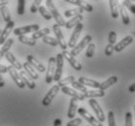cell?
Returning <instances> with one entry per match:
<instances>
[{
	"mask_svg": "<svg viewBox=\"0 0 135 126\" xmlns=\"http://www.w3.org/2000/svg\"><path fill=\"white\" fill-rule=\"evenodd\" d=\"M17 12L18 16H22L25 13V0H18Z\"/></svg>",
	"mask_w": 135,
	"mask_h": 126,
	"instance_id": "36",
	"label": "cell"
},
{
	"mask_svg": "<svg viewBox=\"0 0 135 126\" xmlns=\"http://www.w3.org/2000/svg\"><path fill=\"white\" fill-rule=\"evenodd\" d=\"M0 73H1V74L8 73V67H7V66H5V65L0 64Z\"/></svg>",
	"mask_w": 135,
	"mask_h": 126,
	"instance_id": "46",
	"label": "cell"
},
{
	"mask_svg": "<svg viewBox=\"0 0 135 126\" xmlns=\"http://www.w3.org/2000/svg\"><path fill=\"white\" fill-rule=\"evenodd\" d=\"M52 30H54V33L55 35V39L57 41V43H59V47L61 48L62 51H65V49H67L68 46H67V43H66V41H65V38H64V35L62 33V30L59 24H55L52 25Z\"/></svg>",
	"mask_w": 135,
	"mask_h": 126,
	"instance_id": "3",
	"label": "cell"
},
{
	"mask_svg": "<svg viewBox=\"0 0 135 126\" xmlns=\"http://www.w3.org/2000/svg\"><path fill=\"white\" fill-rule=\"evenodd\" d=\"M71 85L73 86L74 89H76V90H78V91H80V92L82 93H85L88 90V88H86V86L83 85L82 83H80L79 82H76V80H74L73 83H71Z\"/></svg>",
	"mask_w": 135,
	"mask_h": 126,
	"instance_id": "37",
	"label": "cell"
},
{
	"mask_svg": "<svg viewBox=\"0 0 135 126\" xmlns=\"http://www.w3.org/2000/svg\"><path fill=\"white\" fill-rule=\"evenodd\" d=\"M55 70V57L52 56L49 58L48 67H47V74H46V83H51L54 80V75Z\"/></svg>",
	"mask_w": 135,
	"mask_h": 126,
	"instance_id": "11",
	"label": "cell"
},
{
	"mask_svg": "<svg viewBox=\"0 0 135 126\" xmlns=\"http://www.w3.org/2000/svg\"><path fill=\"white\" fill-rule=\"evenodd\" d=\"M4 56L6 57V59L8 60V62H10L11 65H12L14 68H16L17 70H22V64L18 61V59L16 58V56L13 54L12 52H6V54H5Z\"/></svg>",
	"mask_w": 135,
	"mask_h": 126,
	"instance_id": "19",
	"label": "cell"
},
{
	"mask_svg": "<svg viewBox=\"0 0 135 126\" xmlns=\"http://www.w3.org/2000/svg\"><path fill=\"white\" fill-rule=\"evenodd\" d=\"M84 17L82 15H77V16H74V17H72L68 22H65V27L67 28V29H71V28L75 27L78 23H80V22H82V21H83Z\"/></svg>",
	"mask_w": 135,
	"mask_h": 126,
	"instance_id": "21",
	"label": "cell"
},
{
	"mask_svg": "<svg viewBox=\"0 0 135 126\" xmlns=\"http://www.w3.org/2000/svg\"><path fill=\"white\" fill-rule=\"evenodd\" d=\"M120 16H122V21H123V23L126 25H128L130 23V19H129V15L127 11H126V7L122 5L120 6Z\"/></svg>",
	"mask_w": 135,
	"mask_h": 126,
	"instance_id": "29",
	"label": "cell"
},
{
	"mask_svg": "<svg viewBox=\"0 0 135 126\" xmlns=\"http://www.w3.org/2000/svg\"><path fill=\"white\" fill-rule=\"evenodd\" d=\"M77 112H78V114H80L81 117H83L91 126H103L102 122H100V121H99L97 118H95L94 117H92L91 114H89L85 108H83V107L79 108V109L77 110Z\"/></svg>",
	"mask_w": 135,
	"mask_h": 126,
	"instance_id": "4",
	"label": "cell"
},
{
	"mask_svg": "<svg viewBox=\"0 0 135 126\" xmlns=\"http://www.w3.org/2000/svg\"><path fill=\"white\" fill-rule=\"evenodd\" d=\"M126 126H133V115L130 112L126 114Z\"/></svg>",
	"mask_w": 135,
	"mask_h": 126,
	"instance_id": "44",
	"label": "cell"
},
{
	"mask_svg": "<svg viewBox=\"0 0 135 126\" xmlns=\"http://www.w3.org/2000/svg\"><path fill=\"white\" fill-rule=\"evenodd\" d=\"M132 34H133V36H135V31H133V33Z\"/></svg>",
	"mask_w": 135,
	"mask_h": 126,
	"instance_id": "51",
	"label": "cell"
},
{
	"mask_svg": "<svg viewBox=\"0 0 135 126\" xmlns=\"http://www.w3.org/2000/svg\"><path fill=\"white\" fill-rule=\"evenodd\" d=\"M91 40H92V37L90 36V35H86V36H85L84 39L81 41L80 43L76 44V46L74 47V48H72V49H71V52H70L71 54H73L74 56H78L79 53H81V52H82L86 47H88V45L91 42Z\"/></svg>",
	"mask_w": 135,
	"mask_h": 126,
	"instance_id": "6",
	"label": "cell"
},
{
	"mask_svg": "<svg viewBox=\"0 0 135 126\" xmlns=\"http://www.w3.org/2000/svg\"><path fill=\"white\" fill-rule=\"evenodd\" d=\"M50 32H51L50 29L49 28H47V27L43 28V29H39V30H37V31H35V32L32 33L31 38L36 41V40H38V39H41V38L45 37V36H47V35H49Z\"/></svg>",
	"mask_w": 135,
	"mask_h": 126,
	"instance_id": "28",
	"label": "cell"
},
{
	"mask_svg": "<svg viewBox=\"0 0 135 126\" xmlns=\"http://www.w3.org/2000/svg\"><path fill=\"white\" fill-rule=\"evenodd\" d=\"M132 42H133V37H132V36H130V35L126 36V37L123 38V39H122L119 43H117L116 46H114V49H115L116 52H123L126 47H128L130 44H132Z\"/></svg>",
	"mask_w": 135,
	"mask_h": 126,
	"instance_id": "15",
	"label": "cell"
},
{
	"mask_svg": "<svg viewBox=\"0 0 135 126\" xmlns=\"http://www.w3.org/2000/svg\"><path fill=\"white\" fill-rule=\"evenodd\" d=\"M108 124L109 126H117L116 125V119H115V114L113 111L108 113Z\"/></svg>",
	"mask_w": 135,
	"mask_h": 126,
	"instance_id": "41",
	"label": "cell"
},
{
	"mask_svg": "<svg viewBox=\"0 0 135 126\" xmlns=\"http://www.w3.org/2000/svg\"><path fill=\"white\" fill-rule=\"evenodd\" d=\"M42 41H43L45 44L50 45V46H52V47H56L57 45H59L56 39L51 37V36H49V35H47V36H45V37L42 38Z\"/></svg>",
	"mask_w": 135,
	"mask_h": 126,
	"instance_id": "35",
	"label": "cell"
},
{
	"mask_svg": "<svg viewBox=\"0 0 135 126\" xmlns=\"http://www.w3.org/2000/svg\"><path fill=\"white\" fill-rule=\"evenodd\" d=\"M75 80V77L74 76H69L67 78H64V79H60V80L57 82V85L59 87H62V86H66L68 84H71Z\"/></svg>",
	"mask_w": 135,
	"mask_h": 126,
	"instance_id": "33",
	"label": "cell"
},
{
	"mask_svg": "<svg viewBox=\"0 0 135 126\" xmlns=\"http://www.w3.org/2000/svg\"><path fill=\"white\" fill-rule=\"evenodd\" d=\"M134 114H135V106H134Z\"/></svg>",
	"mask_w": 135,
	"mask_h": 126,
	"instance_id": "52",
	"label": "cell"
},
{
	"mask_svg": "<svg viewBox=\"0 0 135 126\" xmlns=\"http://www.w3.org/2000/svg\"><path fill=\"white\" fill-rule=\"evenodd\" d=\"M84 12V10L82 8H74V9H71V10H67V11H65L64 12V17L66 18H72L74 16H77V15H82Z\"/></svg>",
	"mask_w": 135,
	"mask_h": 126,
	"instance_id": "31",
	"label": "cell"
},
{
	"mask_svg": "<svg viewBox=\"0 0 135 126\" xmlns=\"http://www.w3.org/2000/svg\"><path fill=\"white\" fill-rule=\"evenodd\" d=\"M85 98H99L105 96V90L97 89V90H86V92L83 93Z\"/></svg>",
	"mask_w": 135,
	"mask_h": 126,
	"instance_id": "23",
	"label": "cell"
},
{
	"mask_svg": "<svg viewBox=\"0 0 135 126\" xmlns=\"http://www.w3.org/2000/svg\"><path fill=\"white\" fill-rule=\"evenodd\" d=\"M115 52V49H114V45L112 44H108L106 48H105V54L107 56H111L113 54V52Z\"/></svg>",
	"mask_w": 135,
	"mask_h": 126,
	"instance_id": "45",
	"label": "cell"
},
{
	"mask_svg": "<svg viewBox=\"0 0 135 126\" xmlns=\"http://www.w3.org/2000/svg\"><path fill=\"white\" fill-rule=\"evenodd\" d=\"M59 90H60V87H59L57 84L52 86V88L48 91V93L45 95V97H44L43 101H42V104H43V106H45V107H48V106H49V105L52 102V100L55 99V96L57 95V93L59 92Z\"/></svg>",
	"mask_w": 135,
	"mask_h": 126,
	"instance_id": "8",
	"label": "cell"
},
{
	"mask_svg": "<svg viewBox=\"0 0 135 126\" xmlns=\"http://www.w3.org/2000/svg\"><path fill=\"white\" fill-rule=\"evenodd\" d=\"M46 5H47V8H48V10H49L50 13H51L52 17L55 19V22H56V24H59L60 27H61V26H64L65 22H66L64 21L63 17L60 15V13L57 11V9L55 8V4L52 3V0H46Z\"/></svg>",
	"mask_w": 135,
	"mask_h": 126,
	"instance_id": "1",
	"label": "cell"
},
{
	"mask_svg": "<svg viewBox=\"0 0 135 126\" xmlns=\"http://www.w3.org/2000/svg\"><path fill=\"white\" fill-rule=\"evenodd\" d=\"M83 120L80 117H77V118H72L70 121H68L66 126H79L80 124H82Z\"/></svg>",
	"mask_w": 135,
	"mask_h": 126,
	"instance_id": "42",
	"label": "cell"
},
{
	"mask_svg": "<svg viewBox=\"0 0 135 126\" xmlns=\"http://www.w3.org/2000/svg\"><path fill=\"white\" fill-rule=\"evenodd\" d=\"M78 82L80 83H82L83 85L90 86V87H93V88H99V84H100V83L96 82V80L89 79V78H85V77H80L79 80H78Z\"/></svg>",
	"mask_w": 135,
	"mask_h": 126,
	"instance_id": "22",
	"label": "cell"
},
{
	"mask_svg": "<svg viewBox=\"0 0 135 126\" xmlns=\"http://www.w3.org/2000/svg\"><path fill=\"white\" fill-rule=\"evenodd\" d=\"M62 124V120L60 118H55V121H54V126H61Z\"/></svg>",
	"mask_w": 135,
	"mask_h": 126,
	"instance_id": "47",
	"label": "cell"
},
{
	"mask_svg": "<svg viewBox=\"0 0 135 126\" xmlns=\"http://www.w3.org/2000/svg\"><path fill=\"white\" fill-rule=\"evenodd\" d=\"M118 82V77L117 76H111L110 78H108L107 80H104L103 83H101L99 84V88L98 89H101V90H105V89L109 88L110 86L114 85L115 83Z\"/></svg>",
	"mask_w": 135,
	"mask_h": 126,
	"instance_id": "24",
	"label": "cell"
},
{
	"mask_svg": "<svg viewBox=\"0 0 135 126\" xmlns=\"http://www.w3.org/2000/svg\"><path fill=\"white\" fill-rule=\"evenodd\" d=\"M22 68L25 69V71L27 73L29 76H30L33 80H37V79H39V76H38V73H37L36 71H35V69H34L32 66H31L29 63H28L27 61L23 63V65H22Z\"/></svg>",
	"mask_w": 135,
	"mask_h": 126,
	"instance_id": "27",
	"label": "cell"
},
{
	"mask_svg": "<svg viewBox=\"0 0 135 126\" xmlns=\"http://www.w3.org/2000/svg\"><path fill=\"white\" fill-rule=\"evenodd\" d=\"M38 11H39V13H40V15L42 16V17H43L45 19H47V21H50V19H52V15H51V13H50V11L47 9L46 7L40 6L39 8H38Z\"/></svg>",
	"mask_w": 135,
	"mask_h": 126,
	"instance_id": "34",
	"label": "cell"
},
{
	"mask_svg": "<svg viewBox=\"0 0 135 126\" xmlns=\"http://www.w3.org/2000/svg\"><path fill=\"white\" fill-rule=\"evenodd\" d=\"M15 26V22L13 21H10L9 22H6V25L1 33H0V45H3L5 43V41L8 39L9 35L11 34V31L13 30V28Z\"/></svg>",
	"mask_w": 135,
	"mask_h": 126,
	"instance_id": "14",
	"label": "cell"
},
{
	"mask_svg": "<svg viewBox=\"0 0 135 126\" xmlns=\"http://www.w3.org/2000/svg\"><path fill=\"white\" fill-rule=\"evenodd\" d=\"M41 2H42V0H34L32 5L30 6V12L32 14L38 12V8L41 6Z\"/></svg>",
	"mask_w": 135,
	"mask_h": 126,
	"instance_id": "40",
	"label": "cell"
},
{
	"mask_svg": "<svg viewBox=\"0 0 135 126\" xmlns=\"http://www.w3.org/2000/svg\"><path fill=\"white\" fill-rule=\"evenodd\" d=\"M128 91L130 93H134L135 92V83H133L131 85H129L128 87Z\"/></svg>",
	"mask_w": 135,
	"mask_h": 126,
	"instance_id": "48",
	"label": "cell"
},
{
	"mask_svg": "<svg viewBox=\"0 0 135 126\" xmlns=\"http://www.w3.org/2000/svg\"><path fill=\"white\" fill-rule=\"evenodd\" d=\"M18 41L22 44H25V45H27V46H30V47H34L36 45V41L32 39L31 37H27V36H25V35H21V36H18Z\"/></svg>",
	"mask_w": 135,
	"mask_h": 126,
	"instance_id": "30",
	"label": "cell"
},
{
	"mask_svg": "<svg viewBox=\"0 0 135 126\" xmlns=\"http://www.w3.org/2000/svg\"><path fill=\"white\" fill-rule=\"evenodd\" d=\"M94 52H95V45L92 43H89L88 45V49H86V57H92V56H94Z\"/></svg>",
	"mask_w": 135,
	"mask_h": 126,
	"instance_id": "39",
	"label": "cell"
},
{
	"mask_svg": "<svg viewBox=\"0 0 135 126\" xmlns=\"http://www.w3.org/2000/svg\"><path fill=\"white\" fill-rule=\"evenodd\" d=\"M61 53H62V56H63V57L69 62V64H70L75 70L76 71L82 70V68H83L82 67V64H81L80 62H78V60L75 58V56H74L73 54H71L70 52H67V51L65 49V51H63V52H61Z\"/></svg>",
	"mask_w": 135,
	"mask_h": 126,
	"instance_id": "12",
	"label": "cell"
},
{
	"mask_svg": "<svg viewBox=\"0 0 135 126\" xmlns=\"http://www.w3.org/2000/svg\"><path fill=\"white\" fill-rule=\"evenodd\" d=\"M108 42H109V44H112V45L116 44V42H117V33L115 31H110L109 36H108Z\"/></svg>",
	"mask_w": 135,
	"mask_h": 126,
	"instance_id": "43",
	"label": "cell"
},
{
	"mask_svg": "<svg viewBox=\"0 0 135 126\" xmlns=\"http://www.w3.org/2000/svg\"><path fill=\"white\" fill-rule=\"evenodd\" d=\"M8 73L10 74V76H11V78L13 79V80L15 82L16 84H17L20 88H25V83H23L22 79L21 78V75H20V73H18V71H17L16 68L13 67L12 65H11V66H8Z\"/></svg>",
	"mask_w": 135,
	"mask_h": 126,
	"instance_id": "10",
	"label": "cell"
},
{
	"mask_svg": "<svg viewBox=\"0 0 135 126\" xmlns=\"http://www.w3.org/2000/svg\"><path fill=\"white\" fill-rule=\"evenodd\" d=\"M13 44H14V39L12 38H8L6 41H5V43L2 45V48L0 49V60L2 59L5 54H6V52H8L11 49V47L13 46Z\"/></svg>",
	"mask_w": 135,
	"mask_h": 126,
	"instance_id": "26",
	"label": "cell"
},
{
	"mask_svg": "<svg viewBox=\"0 0 135 126\" xmlns=\"http://www.w3.org/2000/svg\"><path fill=\"white\" fill-rule=\"evenodd\" d=\"M26 59H27L28 63H29V64H30L31 66L35 69V70L39 71V72H41V73H44V72L46 71V67H45V66H44L41 62L38 61V60H37V59L35 58L33 56L29 54V56H27Z\"/></svg>",
	"mask_w": 135,
	"mask_h": 126,
	"instance_id": "17",
	"label": "cell"
},
{
	"mask_svg": "<svg viewBox=\"0 0 135 126\" xmlns=\"http://www.w3.org/2000/svg\"><path fill=\"white\" fill-rule=\"evenodd\" d=\"M5 86V80H4L2 75L0 73V87H4Z\"/></svg>",
	"mask_w": 135,
	"mask_h": 126,
	"instance_id": "49",
	"label": "cell"
},
{
	"mask_svg": "<svg viewBox=\"0 0 135 126\" xmlns=\"http://www.w3.org/2000/svg\"><path fill=\"white\" fill-rule=\"evenodd\" d=\"M61 91H62V93H64L66 95H69V96H71L72 98L77 99L78 101H83V100L86 99L82 92L77 91V90H75V89H73V88H70V87H68V86H62Z\"/></svg>",
	"mask_w": 135,
	"mask_h": 126,
	"instance_id": "13",
	"label": "cell"
},
{
	"mask_svg": "<svg viewBox=\"0 0 135 126\" xmlns=\"http://www.w3.org/2000/svg\"><path fill=\"white\" fill-rule=\"evenodd\" d=\"M8 3H9V0H0V7L7 6Z\"/></svg>",
	"mask_w": 135,
	"mask_h": 126,
	"instance_id": "50",
	"label": "cell"
},
{
	"mask_svg": "<svg viewBox=\"0 0 135 126\" xmlns=\"http://www.w3.org/2000/svg\"><path fill=\"white\" fill-rule=\"evenodd\" d=\"M0 12H1V15H2V18H3L4 22H9L11 21V14H10V11L8 9L7 6H2L0 7Z\"/></svg>",
	"mask_w": 135,
	"mask_h": 126,
	"instance_id": "32",
	"label": "cell"
},
{
	"mask_svg": "<svg viewBox=\"0 0 135 126\" xmlns=\"http://www.w3.org/2000/svg\"><path fill=\"white\" fill-rule=\"evenodd\" d=\"M20 75H21V78L22 79V80H23V83H25V84L26 86H27L29 89H34L35 88V83L33 82V79L29 76V75L25 72V70H21V73H20Z\"/></svg>",
	"mask_w": 135,
	"mask_h": 126,
	"instance_id": "18",
	"label": "cell"
},
{
	"mask_svg": "<svg viewBox=\"0 0 135 126\" xmlns=\"http://www.w3.org/2000/svg\"><path fill=\"white\" fill-rule=\"evenodd\" d=\"M67 3H70V4H73V5H76V6L80 7L84 11H86V12H92L93 11V7H92L91 4L88 3L86 1H84V0H65Z\"/></svg>",
	"mask_w": 135,
	"mask_h": 126,
	"instance_id": "16",
	"label": "cell"
},
{
	"mask_svg": "<svg viewBox=\"0 0 135 126\" xmlns=\"http://www.w3.org/2000/svg\"><path fill=\"white\" fill-rule=\"evenodd\" d=\"M123 5L126 7V8H127L132 14H134L135 15V4L132 2L131 0H123Z\"/></svg>",
	"mask_w": 135,
	"mask_h": 126,
	"instance_id": "38",
	"label": "cell"
},
{
	"mask_svg": "<svg viewBox=\"0 0 135 126\" xmlns=\"http://www.w3.org/2000/svg\"><path fill=\"white\" fill-rule=\"evenodd\" d=\"M1 31H2V30H1V29H0V33H1Z\"/></svg>",
	"mask_w": 135,
	"mask_h": 126,
	"instance_id": "53",
	"label": "cell"
},
{
	"mask_svg": "<svg viewBox=\"0 0 135 126\" xmlns=\"http://www.w3.org/2000/svg\"><path fill=\"white\" fill-rule=\"evenodd\" d=\"M89 106L91 107L92 110H93V112H94L95 115H96V118H97L100 122H104L105 121L104 112H103V110L101 109L98 102L96 101L94 98H90L89 100Z\"/></svg>",
	"mask_w": 135,
	"mask_h": 126,
	"instance_id": "5",
	"label": "cell"
},
{
	"mask_svg": "<svg viewBox=\"0 0 135 126\" xmlns=\"http://www.w3.org/2000/svg\"><path fill=\"white\" fill-rule=\"evenodd\" d=\"M83 27H84V25L82 22L78 23V24L74 27L73 33H72V35H71L70 39H69V42H68V44H67V46L69 47V48L72 49V48H74V47L76 46L77 42H78V40H79V38H80V36H81Z\"/></svg>",
	"mask_w": 135,
	"mask_h": 126,
	"instance_id": "7",
	"label": "cell"
},
{
	"mask_svg": "<svg viewBox=\"0 0 135 126\" xmlns=\"http://www.w3.org/2000/svg\"><path fill=\"white\" fill-rule=\"evenodd\" d=\"M39 24H30L25 25L22 27H18L14 30V35L16 36H21V35H25V34L31 33V32H35V31L39 30Z\"/></svg>",
	"mask_w": 135,
	"mask_h": 126,
	"instance_id": "9",
	"label": "cell"
},
{
	"mask_svg": "<svg viewBox=\"0 0 135 126\" xmlns=\"http://www.w3.org/2000/svg\"><path fill=\"white\" fill-rule=\"evenodd\" d=\"M109 5H110L112 18L118 19L119 18V1L118 0H109Z\"/></svg>",
	"mask_w": 135,
	"mask_h": 126,
	"instance_id": "25",
	"label": "cell"
},
{
	"mask_svg": "<svg viewBox=\"0 0 135 126\" xmlns=\"http://www.w3.org/2000/svg\"><path fill=\"white\" fill-rule=\"evenodd\" d=\"M86 126H89V125H86Z\"/></svg>",
	"mask_w": 135,
	"mask_h": 126,
	"instance_id": "54",
	"label": "cell"
},
{
	"mask_svg": "<svg viewBox=\"0 0 135 126\" xmlns=\"http://www.w3.org/2000/svg\"><path fill=\"white\" fill-rule=\"evenodd\" d=\"M78 100L75 98H71L70 104H69V109L67 112V117L68 118H74V117L76 115L77 110H78Z\"/></svg>",
	"mask_w": 135,
	"mask_h": 126,
	"instance_id": "20",
	"label": "cell"
},
{
	"mask_svg": "<svg viewBox=\"0 0 135 126\" xmlns=\"http://www.w3.org/2000/svg\"><path fill=\"white\" fill-rule=\"evenodd\" d=\"M63 66H64V57L62 53H59L55 57V70L54 75V80L59 82L61 79L62 73H63Z\"/></svg>",
	"mask_w": 135,
	"mask_h": 126,
	"instance_id": "2",
	"label": "cell"
}]
</instances>
